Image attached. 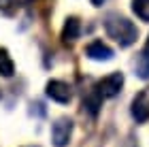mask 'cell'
Returning <instances> with one entry per match:
<instances>
[{
    "instance_id": "cell-1",
    "label": "cell",
    "mask_w": 149,
    "mask_h": 147,
    "mask_svg": "<svg viewBox=\"0 0 149 147\" xmlns=\"http://www.w3.org/2000/svg\"><path fill=\"white\" fill-rule=\"evenodd\" d=\"M104 30H107V34H109L115 43H119V47H130V45H134L136 38H139V28L128 17L117 15V13L107 15Z\"/></svg>"
},
{
    "instance_id": "cell-2",
    "label": "cell",
    "mask_w": 149,
    "mask_h": 147,
    "mask_svg": "<svg viewBox=\"0 0 149 147\" xmlns=\"http://www.w3.org/2000/svg\"><path fill=\"white\" fill-rule=\"evenodd\" d=\"M124 88V72H111L104 79H100L96 85V92L100 98H115Z\"/></svg>"
},
{
    "instance_id": "cell-3",
    "label": "cell",
    "mask_w": 149,
    "mask_h": 147,
    "mask_svg": "<svg viewBox=\"0 0 149 147\" xmlns=\"http://www.w3.org/2000/svg\"><path fill=\"white\" fill-rule=\"evenodd\" d=\"M72 137V119L68 117H58L51 126V141L56 147H66Z\"/></svg>"
},
{
    "instance_id": "cell-4",
    "label": "cell",
    "mask_w": 149,
    "mask_h": 147,
    "mask_svg": "<svg viewBox=\"0 0 149 147\" xmlns=\"http://www.w3.org/2000/svg\"><path fill=\"white\" fill-rule=\"evenodd\" d=\"M130 111H132V117L136 119L139 124H143V122H147V119H149V88L141 90L139 94L132 98Z\"/></svg>"
},
{
    "instance_id": "cell-5",
    "label": "cell",
    "mask_w": 149,
    "mask_h": 147,
    "mask_svg": "<svg viewBox=\"0 0 149 147\" xmlns=\"http://www.w3.org/2000/svg\"><path fill=\"white\" fill-rule=\"evenodd\" d=\"M47 96H49L51 100H56V102L60 105H66V102H70V98H72V90H70V85L68 83H64V81H58V79H53V81L47 83Z\"/></svg>"
},
{
    "instance_id": "cell-6",
    "label": "cell",
    "mask_w": 149,
    "mask_h": 147,
    "mask_svg": "<svg viewBox=\"0 0 149 147\" xmlns=\"http://www.w3.org/2000/svg\"><path fill=\"white\" fill-rule=\"evenodd\" d=\"M85 56L90 60H96V62H109L115 53H113V49L109 45H104L102 41H94L85 47Z\"/></svg>"
},
{
    "instance_id": "cell-7",
    "label": "cell",
    "mask_w": 149,
    "mask_h": 147,
    "mask_svg": "<svg viewBox=\"0 0 149 147\" xmlns=\"http://www.w3.org/2000/svg\"><path fill=\"white\" fill-rule=\"evenodd\" d=\"M134 72H136V77L143 79V81L149 79V51L147 49H143L136 56V60H134Z\"/></svg>"
},
{
    "instance_id": "cell-8",
    "label": "cell",
    "mask_w": 149,
    "mask_h": 147,
    "mask_svg": "<svg viewBox=\"0 0 149 147\" xmlns=\"http://www.w3.org/2000/svg\"><path fill=\"white\" fill-rule=\"evenodd\" d=\"M81 34V26H79V19L77 17H68L64 24V30H62V41L64 43H72L74 38H79Z\"/></svg>"
},
{
    "instance_id": "cell-9",
    "label": "cell",
    "mask_w": 149,
    "mask_h": 147,
    "mask_svg": "<svg viewBox=\"0 0 149 147\" xmlns=\"http://www.w3.org/2000/svg\"><path fill=\"white\" fill-rule=\"evenodd\" d=\"M13 72H15V64H13L9 51L0 49V75L2 77H13Z\"/></svg>"
},
{
    "instance_id": "cell-10",
    "label": "cell",
    "mask_w": 149,
    "mask_h": 147,
    "mask_svg": "<svg viewBox=\"0 0 149 147\" xmlns=\"http://www.w3.org/2000/svg\"><path fill=\"white\" fill-rule=\"evenodd\" d=\"M132 11L139 19L149 22V0H132Z\"/></svg>"
},
{
    "instance_id": "cell-11",
    "label": "cell",
    "mask_w": 149,
    "mask_h": 147,
    "mask_svg": "<svg viewBox=\"0 0 149 147\" xmlns=\"http://www.w3.org/2000/svg\"><path fill=\"white\" fill-rule=\"evenodd\" d=\"M19 9V0H0V13L4 15H13Z\"/></svg>"
},
{
    "instance_id": "cell-12",
    "label": "cell",
    "mask_w": 149,
    "mask_h": 147,
    "mask_svg": "<svg viewBox=\"0 0 149 147\" xmlns=\"http://www.w3.org/2000/svg\"><path fill=\"white\" fill-rule=\"evenodd\" d=\"M100 102H102V98H100V94L96 92V96H92V98H87V100H85V107L90 109V113H92V115H96V113H98V107H100Z\"/></svg>"
},
{
    "instance_id": "cell-13",
    "label": "cell",
    "mask_w": 149,
    "mask_h": 147,
    "mask_svg": "<svg viewBox=\"0 0 149 147\" xmlns=\"http://www.w3.org/2000/svg\"><path fill=\"white\" fill-rule=\"evenodd\" d=\"M102 2H104V0H92V4H94V6H100Z\"/></svg>"
},
{
    "instance_id": "cell-14",
    "label": "cell",
    "mask_w": 149,
    "mask_h": 147,
    "mask_svg": "<svg viewBox=\"0 0 149 147\" xmlns=\"http://www.w3.org/2000/svg\"><path fill=\"white\" fill-rule=\"evenodd\" d=\"M145 49H147V51H149V41H147V47H145Z\"/></svg>"
}]
</instances>
